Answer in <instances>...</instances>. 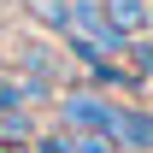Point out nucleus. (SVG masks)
Returning a JSON list of instances; mask_svg holds the SVG:
<instances>
[{"label": "nucleus", "mask_w": 153, "mask_h": 153, "mask_svg": "<svg viewBox=\"0 0 153 153\" xmlns=\"http://www.w3.org/2000/svg\"><path fill=\"white\" fill-rule=\"evenodd\" d=\"M100 6H106V18L118 24V30H124V36H135V30H147V0H100Z\"/></svg>", "instance_id": "3"}, {"label": "nucleus", "mask_w": 153, "mask_h": 153, "mask_svg": "<svg viewBox=\"0 0 153 153\" xmlns=\"http://www.w3.org/2000/svg\"><path fill=\"white\" fill-rule=\"evenodd\" d=\"M59 118H65L71 130H94V135H112V124H118V106H112V100H100L94 88H76V94H65Z\"/></svg>", "instance_id": "1"}, {"label": "nucleus", "mask_w": 153, "mask_h": 153, "mask_svg": "<svg viewBox=\"0 0 153 153\" xmlns=\"http://www.w3.org/2000/svg\"><path fill=\"white\" fill-rule=\"evenodd\" d=\"M112 135H118V141H130V147H153V118H147V112H130V106H118Z\"/></svg>", "instance_id": "2"}]
</instances>
